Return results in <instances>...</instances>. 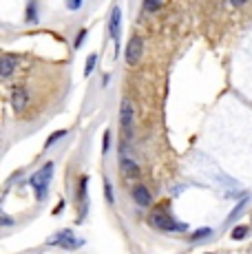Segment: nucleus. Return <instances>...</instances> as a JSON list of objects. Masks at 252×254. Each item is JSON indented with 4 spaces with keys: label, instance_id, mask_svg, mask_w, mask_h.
<instances>
[{
    "label": "nucleus",
    "instance_id": "nucleus-1",
    "mask_svg": "<svg viewBox=\"0 0 252 254\" xmlns=\"http://www.w3.org/2000/svg\"><path fill=\"white\" fill-rule=\"evenodd\" d=\"M53 162L49 164H45L40 170H36V175H33L31 179H29V184H31V188L36 190V197L40 199H45L47 197V190H49V184H51V177H53Z\"/></svg>",
    "mask_w": 252,
    "mask_h": 254
},
{
    "label": "nucleus",
    "instance_id": "nucleus-2",
    "mask_svg": "<svg viewBox=\"0 0 252 254\" xmlns=\"http://www.w3.org/2000/svg\"><path fill=\"white\" fill-rule=\"evenodd\" d=\"M151 226L157 228V230H164V232H184L186 230V223H177L173 217H168V214L164 212H155L151 217Z\"/></svg>",
    "mask_w": 252,
    "mask_h": 254
},
{
    "label": "nucleus",
    "instance_id": "nucleus-3",
    "mask_svg": "<svg viewBox=\"0 0 252 254\" xmlns=\"http://www.w3.org/2000/svg\"><path fill=\"white\" fill-rule=\"evenodd\" d=\"M47 243H49V246L64 248V250H75V248H80L84 241H82V239H75V234L71 230H60L58 234H53Z\"/></svg>",
    "mask_w": 252,
    "mask_h": 254
},
{
    "label": "nucleus",
    "instance_id": "nucleus-4",
    "mask_svg": "<svg viewBox=\"0 0 252 254\" xmlns=\"http://www.w3.org/2000/svg\"><path fill=\"white\" fill-rule=\"evenodd\" d=\"M144 56V42L139 36H133L128 40V45H126V62H128L130 66H135L139 60H142Z\"/></svg>",
    "mask_w": 252,
    "mask_h": 254
},
{
    "label": "nucleus",
    "instance_id": "nucleus-5",
    "mask_svg": "<svg viewBox=\"0 0 252 254\" xmlns=\"http://www.w3.org/2000/svg\"><path fill=\"white\" fill-rule=\"evenodd\" d=\"M120 124H122V130L130 135V128H133V106H130L128 100H124L122 106H120Z\"/></svg>",
    "mask_w": 252,
    "mask_h": 254
},
{
    "label": "nucleus",
    "instance_id": "nucleus-6",
    "mask_svg": "<svg viewBox=\"0 0 252 254\" xmlns=\"http://www.w3.org/2000/svg\"><path fill=\"white\" fill-rule=\"evenodd\" d=\"M120 24H122V11L115 4L113 11H111V20H109V31H111V38L115 40V49H118V40H120Z\"/></svg>",
    "mask_w": 252,
    "mask_h": 254
},
{
    "label": "nucleus",
    "instance_id": "nucleus-7",
    "mask_svg": "<svg viewBox=\"0 0 252 254\" xmlns=\"http://www.w3.org/2000/svg\"><path fill=\"white\" fill-rule=\"evenodd\" d=\"M133 201L137 203V206H151V201H153V197H151V192H148V188L146 186H142V184H137L133 188Z\"/></svg>",
    "mask_w": 252,
    "mask_h": 254
},
{
    "label": "nucleus",
    "instance_id": "nucleus-8",
    "mask_svg": "<svg viewBox=\"0 0 252 254\" xmlns=\"http://www.w3.org/2000/svg\"><path fill=\"white\" fill-rule=\"evenodd\" d=\"M27 100H29V95H27L25 89H16V91H13V95H11L13 111H16V113H22V111H25V106H27Z\"/></svg>",
    "mask_w": 252,
    "mask_h": 254
},
{
    "label": "nucleus",
    "instance_id": "nucleus-9",
    "mask_svg": "<svg viewBox=\"0 0 252 254\" xmlns=\"http://www.w3.org/2000/svg\"><path fill=\"white\" fill-rule=\"evenodd\" d=\"M122 175H126V177H137V175H139L137 164L130 162V159H124L122 157Z\"/></svg>",
    "mask_w": 252,
    "mask_h": 254
},
{
    "label": "nucleus",
    "instance_id": "nucleus-10",
    "mask_svg": "<svg viewBox=\"0 0 252 254\" xmlns=\"http://www.w3.org/2000/svg\"><path fill=\"white\" fill-rule=\"evenodd\" d=\"M13 69H16V60H13L11 56H4L2 58V69H0V75L2 77H9L13 73Z\"/></svg>",
    "mask_w": 252,
    "mask_h": 254
},
{
    "label": "nucleus",
    "instance_id": "nucleus-11",
    "mask_svg": "<svg viewBox=\"0 0 252 254\" xmlns=\"http://www.w3.org/2000/svg\"><path fill=\"white\" fill-rule=\"evenodd\" d=\"M25 20L29 24H36L38 22V4H36V0H31V2L27 4V16H25Z\"/></svg>",
    "mask_w": 252,
    "mask_h": 254
},
{
    "label": "nucleus",
    "instance_id": "nucleus-12",
    "mask_svg": "<svg viewBox=\"0 0 252 254\" xmlns=\"http://www.w3.org/2000/svg\"><path fill=\"white\" fill-rule=\"evenodd\" d=\"M95 64H98V53H91V56L86 58V64H84V77H89L91 73H93Z\"/></svg>",
    "mask_w": 252,
    "mask_h": 254
},
{
    "label": "nucleus",
    "instance_id": "nucleus-13",
    "mask_svg": "<svg viewBox=\"0 0 252 254\" xmlns=\"http://www.w3.org/2000/svg\"><path fill=\"white\" fill-rule=\"evenodd\" d=\"M248 232H250V228H248V226H237L235 230H232V239H237V241H241V239H246V237H248Z\"/></svg>",
    "mask_w": 252,
    "mask_h": 254
},
{
    "label": "nucleus",
    "instance_id": "nucleus-14",
    "mask_svg": "<svg viewBox=\"0 0 252 254\" xmlns=\"http://www.w3.org/2000/svg\"><path fill=\"white\" fill-rule=\"evenodd\" d=\"M66 135V130H58V133H53V135H49V137H47V141H45V148H51L53 144H56L58 139H62Z\"/></svg>",
    "mask_w": 252,
    "mask_h": 254
},
{
    "label": "nucleus",
    "instance_id": "nucleus-15",
    "mask_svg": "<svg viewBox=\"0 0 252 254\" xmlns=\"http://www.w3.org/2000/svg\"><path fill=\"white\" fill-rule=\"evenodd\" d=\"M248 201H250V194H246V197H244V199H241V201H239V203H237V208H235V210H232V212H230V217H228V219H235V217H237V214H239V212H241V210H244L246 206H248Z\"/></svg>",
    "mask_w": 252,
    "mask_h": 254
},
{
    "label": "nucleus",
    "instance_id": "nucleus-16",
    "mask_svg": "<svg viewBox=\"0 0 252 254\" xmlns=\"http://www.w3.org/2000/svg\"><path fill=\"white\" fill-rule=\"evenodd\" d=\"M104 194H106V201H109V203H115L113 186H111V182H109V179H106V182H104Z\"/></svg>",
    "mask_w": 252,
    "mask_h": 254
},
{
    "label": "nucleus",
    "instance_id": "nucleus-17",
    "mask_svg": "<svg viewBox=\"0 0 252 254\" xmlns=\"http://www.w3.org/2000/svg\"><path fill=\"white\" fill-rule=\"evenodd\" d=\"M208 234H212V230H210V228H201V230H197L195 234H192V241H201V239H206L208 237Z\"/></svg>",
    "mask_w": 252,
    "mask_h": 254
},
{
    "label": "nucleus",
    "instance_id": "nucleus-18",
    "mask_svg": "<svg viewBox=\"0 0 252 254\" xmlns=\"http://www.w3.org/2000/svg\"><path fill=\"white\" fill-rule=\"evenodd\" d=\"M159 4H162V0H144V9L146 11H157Z\"/></svg>",
    "mask_w": 252,
    "mask_h": 254
},
{
    "label": "nucleus",
    "instance_id": "nucleus-19",
    "mask_svg": "<svg viewBox=\"0 0 252 254\" xmlns=\"http://www.w3.org/2000/svg\"><path fill=\"white\" fill-rule=\"evenodd\" d=\"M109 148H111V130H106L104 133V137H102V153H109Z\"/></svg>",
    "mask_w": 252,
    "mask_h": 254
},
{
    "label": "nucleus",
    "instance_id": "nucleus-20",
    "mask_svg": "<svg viewBox=\"0 0 252 254\" xmlns=\"http://www.w3.org/2000/svg\"><path fill=\"white\" fill-rule=\"evenodd\" d=\"M66 4H69L71 11H77V9L82 7V0H66Z\"/></svg>",
    "mask_w": 252,
    "mask_h": 254
},
{
    "label": "nucleus",
    "instance_id": "nucleus-21",
    "mask_svg": "<svg viewBox=\"0 0 252 254\" xmlns=\"http://www.w3.org/2000/svg\"><path fill=\"white\" fill-rule=\"evenodd\" d=\"M84 36H86V29H82V31L77 33V38H75V49L82 47V40H84Z\"/></svg>",
    "mask_w": 252,
    "mask_h": 254
},
{
    "label": "nucleus",
    "instance_id": "nucleus-22",
    "mask_svg": "<svg viewBox=\"0 0 252 254\" xmlns=\"http://www.w3.org/2000/svg\"><path fill=\"white\" fill-rule=\"evenodd\" d=\"M248 0H230V4H235V7H241V4H246Z\"/></svg>",
    "mask_w": 252,
    "mask_h": 254
}]
</instances>
